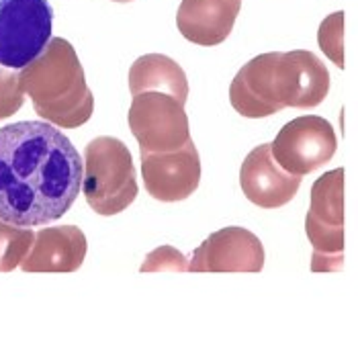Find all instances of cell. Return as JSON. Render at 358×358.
Segmentation results:
<instances>
[{"mask_svg": "<svg viewBox=\"0 0 358 358\" xmlns=\"http://www.w3.org/2000/svg\"><path fill=\"white\" fill-rule=\"evenodd\" d=\"M35 113L59 129H76L94 113V96L70 41L52 37L45 50L19 74Z\"/></svg>", "mask_w": 358, "mask_h": 358, "instance_id": "obj_3", "label": "cell"}, {"mask_svg": "<svg viewBox=\"0 0 358 358\" xmlns=\"http://www.w3.org/2000/svg\"><path fill=\"white\" fill-rule=\"evenodd\" d=\"M80 154L55 125L0 127V220L39 227L64 217L83 191Z\"/></svg>", "mask_w": 358, "mask_h": 358, "instance_id": "obj_1", "label": "cell"}, {"mask_svg": "<svg viewBox=\"0 0 358 358\" xmlns=\"http://www.w3.org/2000/svg\"><path fill=\"white\" fill-rule=\"evenodd\" d=\"M113 2H121V4H125V2H134V0H113Z\"/></svg>", "mask_w": 358, "mask_h": 358, "instance_id": "obj_19", "label": "cell"}, {"mask_svg": "<svg viewBox=\"0 0 358 358\" xmlns=\"http://www.w3.org/2000/svg\"><path fill=\"white\" fill-rule=\"evenodd\" d=\"M336 148L338 139L334 127L315 115H303L289 121L271 143L276 164L297 176H305L328 164Z\"/></svg>", "mask_w": 358, "mask_h": 358, "instance_id": "obj_8", "label": "cell"}, {"mask_svg": "<svg viewBox=\"0 0 358 358\" xmlns=\"http://www.w3.org/2000/svg\"><path fill=\"white\" fill-rule=\"evenodd\" d=\"M83 191L88 207L103 217L125 211L136 201V166L121 139L103 136L86 145Z\"/></svg>", "mask_w": 358, "mask_h": 358, "instance_id": "obj_4", "label": "cell"}, {"mask_svg": "<svg viewBox=\"0 0 358 358\" xmlns=\"http://www.w3.org/2000/svg\"><path fill=\"white\" fill-rule=\"evenodd\" d=\"M141 176L145 191L156 201L176 203L189 199L201 182V158L193 139L172 152L141 154Z\"/></svg>", "mask_w": 358, "mask_h": 358, "instance_id": "obj_10", "label": "cell"}, {"mask_svg": "<svg viewBox=\"0 0 358 358\" xmlns=\"http://www.w3.org/2000/svg\"><path fill=\"white\" fill-rule=\"evenodd\" d=\"M86 236L76 225H55L35 234L21 268L25 273H76L86 258Z\"/></svg>", "mask_w": 358, "mask_h": 358, "instance_id": "obj_12", "label": "cell"}, {"mask_svg": "<svg viewBox=\"0 0 358 358\" xmlns=\"http://www.w3.org/2000/svg\"><path fill=\"white\" fill-rule=\"evenodd\" d=\"M50 0H0V66L23 70L52 39Z\"/></svg>", "mask_w": 358, "mask_h": 358, "instance_id": "obj_6", "label": "cell"}, {"mask_svg": "<svg viewBox=\"0 0 358 358\" xmlns=\"http://www.w3.org/2000/svg\"><path fill=\"white\" fill-rule=\"evenodd\" d=\"M189 268V258L180 254L172 246H160L148 254V258L141 264V273H162V271H174V273H185Z\"/></svg>", "mask_w": 358, "mask_h": 358, "instance_id": "obj_18", "label": "cell"}, {"mask_svg": "<svg viewBox=\"0 0 358 358\" xmlns=\"http://www.w3.org/2000/svg\"><path fill=\"white\" fill-rule=\"evenodd\" d=\"M317 43L322 52L330 57L338 68H344V13L338 10L322 21L317 31Z\"/></svg>", "mask_w": 358, "mask_h": 358, "instance_id": "obj_16", "label": "cell"}, {"mask_svg": "<svg viewBox=\"0 0 358 358\" xmlns=\"http://www.w3.org/2000/svg\"><path fill=\"white\" fill-rule=\"evenodd\" d=\"M330 92L324 62L307 50L256 55L229 84V103L242 117L262 119L287 107L313 109Z\"/></svg>", "mask_w": 358, "mask_h": 358, "instance_id": "obj_2", "label": "cell"}, {"mask_svg": "<svg viewBox=\"0 0 358 358\" xmlns=\"http://www.w3.org/2000/svg\"><path fill=\"white\" fill-rule=\"evenodd\" d=\"M305 231L313 246L311 271L331 273L344 262V170L322 174L311 187Z\"/></svg>", "mask_w": 358, "mask_h": 358, "instance_id": "obj_5", "label": "cell"}, {"mask_svg": "<svg viewBox=\"0 0 358 358\" xmlns=\"http://www.w3.org/2000/svg\"><path fill=\"white\" fill-rule=\"evenodd\" d=\"M242 0H182L176 10V27L191 43L213 48L234 31Z\"/></svg>", "mask_w": 358, "mask_h": 358, "instance_id": "obj_13", "label": "cell"}, {"mask_svg": "<svg viewBox=\"0 0 358 358\" xmlns=\"http://www.w3.org/2000/svg\"><path fill=\"white\" fill-rule=\"evenodd\" d=\"M25 103V90L21 86L19 74L0 68V119H6L15 115Z\"/></svg>", "mask_w": 358, "mask_h": 358, "instance_id": "obj_17", "label": "cell"}, {"mask_svg": "<svg viewBox=\"0 0 358 358\" xmlns=\"http://www.w3.org/2000/svg\"><path fill=\"white\" fill-rule=\"evenodd\" d=\"M264 266V246L246 227H223L211 234L194 250L191 273H260Z\"/></svg>", "mask_w": 358, "mask_h": 358, "instance_id": "obj_9", "label": "cell"}, {"mask_svg": "<svg viewBox=\"0 0 358 358\" xmlns=\"http://www.w3.org/2000/svg\"><path fill=\"white\" fill-rule=\"evenodd\" d=\"M33 229L0 220V273H10L21 266L33 246Z\"/></svg>", "mask_w": 358, "mask_h": 358, "instance_id": "obj_15", "label": "cell"}, {"mask_svg": "<svg viewBox=\"0 0 358 358\" xmlns=\"http://www.w3.org/2000/svg\"><path fill=\"white\" fill-rule=\"evenodd\" d=\"M301 178L276 164L271 143L254 148L240 168V187L250 203L260 209H278L293 201Z\"/></svg>", "mask_w": 358, "mask_h": 358, "instance_id": "obj_11", "label": "cell"}, {"mask_svg": "<svg viewBox=\"0 0 358 358\" xmlns=\"http://www.w3.org/2000/svg\"><path fill=\"white\" fill-rule=\"evenodd\" d=\"M127 123L141 154L172 152L191 141L185 105L164 92L136 94Z\"/></svg>", "mask_w": 358, "mask_h": 358, "instance_id": "obj_7", "label": "cell"}, {"mask_svg": "<svg viewBox=\"0 0 358 358\" xmlns=\"http://www.w3.org/2000/svg\"><path fill=\"white\" fill-rule=\"evenodd\" d=\"M129 90L131 94L141 92H164L180 101L189 99V80L185 70L168 55L148 54L138 57L129 70Z\"/></svg>", "mask_w": 358, "mask_h": 358, "instance_id": "obj_14", "label": "cell"}]
</instances>
